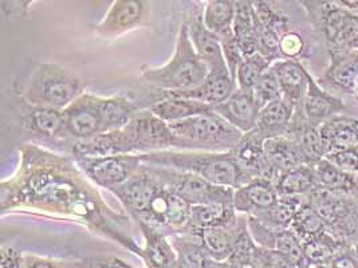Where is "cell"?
<instances>
[{
	"label": "cell",
	"mask_w": 358,
	"mask_h": 268,
	"mask_svg": "<svg viewBox=\"0 0 358 268\" xmlns=\"http://www.w3.org/2000/svg\"><path fill=\"white\" fill-rule=\"evenodd\" d=\"M0 208L3 214L22 209L73 220L136 255L141 251V246L127 234L129 218L105 202L71 156L24 145L17 173L0 185Z\"/></svg>",
	"instance_id": "1"
},
{
	"label": "cell",
	"mask_w": 358,
	"mask_h": 268,
	"mask_svg": "<svg viewBox=\"0 0 358 268\" xmlns=\"http://www.w3.org/2000/svg\"><path fill=\"white\" fill-rule=\"evenodd\" d=\"M137 112L136 102L128 96L99 97L90 93H83L62 110L71 142L124 129Z\"/></svg>",
	"instance_id": "2"
},
{
	"label": "cell",
	"mask_w": 358,
	"mask_h": 268,
	"mask_svg": "<svg viewBox=\"0 0 358 268\" xmlns=\"http://www.w3.org/2000/svg\"><path fill=\"white\" fill-rule=\"evenodd\" d=\"M141 161L148 167L166 168L192 173L212 184L232 189H238L252 181V179L238 165L231 151L215 153L171 149L141 154Z\"/></svg>",
	"instance_id": "3"
},
{
	"label": "cell",
	"mask_w": 358,
	"mask_h": 268,
	"mask_svg": "<svg viewBox=\"0 0 358 268\" xmlns=\"http://www.w3.org/2000/svg\"><path fill=\"white\" fill-rule=\"evenodd\" d=\"M208 67L196 54L185 23L180 26L172 58L159 67L143 66L141 80L163 91H184L201 86Z\"/></svg>",
	"instance_id": "4"
},
{
	"label": "cell",
	"mask_w": 358,
	"mask_h": 268,
	"mask_svg": "<svg viewBox=\"0 0 358 268\" xmlns=\"http://www.w3.org/2000/svg\"><path fill=\"white\" fill-rule=\"evenodd\" d=\"M82 81L70 70L57 64H39L35 67L19 97L30 105L64 110L82 96Z\"/></svg>",
	"instance_id": "5"
},
{
	"label": "cell",
	"mask_w": 358,
	"mask_h": 268,
	"mask_svg": "<svg viewBox=\"0 0 358 268\" xmlns=\"http://www.w3.org/2000/svg\"><path fill=\"white\" fill-rule=\"evenodd\" d=\"M176 138L178 151L224 153L234 151L243 133L231 126L213 110L197 117L169 124Z\"/></svg>",
	"instance_id": "6"
},
{
	"label": "cell",
	"mask_w": 358,
	"mask_h": 268,
	"mask_svg": "<svg viewBox=\"0 0 358 268\" xmlns=\"http://www.w3.org/2000/svg\"><path fill=\"white\" fill-rule=\"evenodd\" d=\"M317 31L331 52L358 51V15L336 1H303Z\"/></svg>",
	"instance_id": "7"
},
{
	"label": "cell",
	"mask_w": 358,
	"mask_h": 268,
	"mask_svg": "<svg viewBox=\"0 0 358 268\" xmlns=\"http://www.w3.org/2000/svg\"><path fill=\"white\" fill-rule=\"evenodd\" d=\"M309 204L324 220L326 231L350 247L358 246V198L315 188Z\"/></svg>",
	"instance_id": "8"
},
{
	"label": "cell",
	"mask_w": 358,
	"mask_h": 268,
	"mask_svg": "<svg viewBox=\"0 0 358 268\" xmlns=\"http://www.w3.org/2000/svg\"><path fill=\"white\" fill-rule=\"evenodd\" d=\"M165 186L179 195L189 205L203 204H234L235 189L219 186L192 173L179 172L166 168L153 167Z\"/></svg>",
	"instance_id": "9"
},
{
	"label": "cell",
	"mask_w": 358,
	"mask_h": 268,
	"mask_svg": "<svg viewBox=\"0 0 358 268\" xmlns=\"http://www.w3.org/2000/svg\"><path fill=\"white\" fill-rule=\"evenodd\" d=\"M191 207L179 195L169 191L166 186L147 208L138 214L134 220L164 234L172 231L173 234H187L191 218Z\"/></svg>",
	"instance_id": "10"
},
{
	"label": "cell",
	"mask_w": 358,
	"mask_h": 268,
	"mask_svg": "<svg viewBox=\"0 0 358 268\" xmlns=\"http://www.w3.org/2000/svg\"><path fill=\"white\" fill-rule=\"evenodd\" d=\"M73 157V156H71ZM82 173L99 188L108 191L127 183L143 167L140 154L110 157H73Z\"/></svg>",
	"instance_id": "11"
},
{
	"label": "cell",
	"mask_w": 358,
	"mask_h": 268,
	"mask_svg": "<svg viewBox=\"0 0 358 268\" xmlns=\"http://www.w3.org/2000/svg\"><path fill=\"white\" fill-rule=\"evenodd\" d=\"M134 154H150L176 149V138L169 124L155 116L149 109L140 110L125 126Z\"/></svg>",
	"instance_id": "12"
},
{
	"label": "cell",
	"mask_w": 358,
	"mask_h": 268,
	"mask_svg": "<svg viewBox=\"0 0 358 268\" xmlns=\"http://www.w3.org/2000/svg\"><path fill=\"white\" fill-rule=\"evenodd\" d=\"M163 189H165V184L157 174V170L143 164V167L127 183L115 186L109 192L120 200L129 216L134 218Z\"/></svg>",
	"instance_id": "13"
},
{
	"label": "cell",
	"mask_w": 358,
	"mask_h": 268,
	"mask_svg": "<svg viewBox=\"0 0 358 268\" xmlns=\"http://www.w3.org/2000/svg\"><path fill=\"white\" fill-rule=\"evenodd\" d=\"M149 10L150 3L144 0H114L96 26V34L101 38H115L131 31L147 23Z\"/></svg>",
	"instance_id": "14"
},
{
	"label": "cell",
	"mask_w": 358,
	"mask_h": 268,
	"mask_svg": "<svg viewBox=\"0 0 358 268\" xmlns=\"http://www.w3.org/2000/svg\"><path fill=\"white\" fill-rule=\"evenodd\" d=\"M188 27L191 42L196 54L208 67V73H229L223 55L219 35L211 33L203 20V13L191 10L184 22Z\"/></svg>",
	"instance_id": "15"
},
{
	"label": "cell",
	"mask_w": 358,
	"mask_h": 268,
	"mask_svg": "<svg viewBox=\"0 0 358 268\" xmlns=\"http://www.w3.org/2000/svg\"><path fill=\"white\" fill-rule=\"evenodd\" d=\"M17 100L22 103L20 124L24 129L54 141H64L70 145L71 141L66 132L65 118L62 110L30 105L19 96Z\"/></svg>",
	"instance_id": "16"
},
{
	"label": "cell",
	"mask_w": 358,
	"mask_h": 268,
	"mask_svg": "<svg viewBox=\"0 0 358 268\" xmlns=\"http://www.w3.org/2000/svg\"><path fill=\"white\" fill-rule=\"evenodd\" d=\"M213 112L224 118L236 131L245 134L257 129L261 109L251 91L236 89L228 100L215 106Z\"/></svg>",
	"instance_id": "17"
},
{
	"label": "cell",
	"mask_w": 358,
	"mask_h": 268,
	"mask_svg": "<svg viewBox=\"0 0 358 268\" xmlns=\"http://www.w3.org/2000/svg\"><path fill=\"white\" fill-rule=\"evenodd\" d=\"M73 157H110L120 154H134L129 134L124 129L98 134L90 140L73 141L69 145Z\"/></svg>",
	"instance_id": "18"
},
{
	"label": "cell",
	"mask_w": 358,
	"mask_h": 268,
	"mask_svg": "<svg viewBox=\"0 0 358 268\" xmlns=\"http://www.w3.org/2000/svg\"><path fill=\"white\" fill-rule=\"evenodd\" d=\"M285 137L290 138L298 147V149L305 157L306 164L310 167H313L314 164H317L320 160L325 157L320 131L317 126L311 125L308 121V118L303 113L302 105L296 106L290 128Z\"/></svg>",
	"instance_id": "19"
},
{
	"label": "cell",
	"mask_w": 358,
	"mask_h": 268,
	"mask_svg": "<svg viewBox=\"0 0 358 268\" xmlns=\"http://www.w3.org/2000/svg\"><path fill=\"white\" fill-rule=\"evenodd\" d=\"M235 90L236 84L229 73H208L201 86L184 91H163V96L199 100L215 107L228 100Z\"/></svg>",
	"instance_id": "20"
},
{
	"label": "cell",
	"mask_w": 358,
	"mask_h": 268,
	"mask_svg": "<svg viewBox=\"0 0 358 268\" xmlns=\"http://www.w3.org/2000/svg\"><path fill=\"white\" fill-rule=\"evenodd\" d=\"M247 220V215L238 216V220L228 227H217L192 231L197 240L200 241L204 251L210 255V258L216 262H227L234 251L238 234L241 232L242 225Z\"/></svg>",
	"instance_id": "21"
},
{
	"label": "cell",
	"mask_w": 358,
	"mask_h": 268,
	"mask_svg": "<svg viewBox=\"0 0 358 268\" xmlns=\"http://www.w3.org/2000/svg\"><path fill=\"white\" fill-rule=\"evenodd\" d=\"M278 199L279 196L273 183L263 179H255L251 183L235 189L234 208L236 212L251 216L271 208Z\"/></svg>",
	"instance_id": "22"
},
{
	"label": "cell",
	"mask_w": 358,
	"mask_h": 268,
	"mask_svg": "<svg viewBox=\"0 0 358 268\" xmlns=\"http://www.w3.org/2000/svg\"><path fill=\"white\" fill-rule=\"evenodd\" d=\"M144 236V246L141 247L140 258L148 268H182L179 256L166 234H162L145 224L138 223Z\"/></svg>",
	"instance_id": "23"
},
{
	"label": "cell",
	"mask_w": 358,
	"mask_h": 268,
	"mask_svg": "<svg viewBox=\"0 0 358 268\" xmlns=\"http://www.w3.org/2000/svg\"><path fill=\"white\" fill-rule=\"evenodd\" d=\"M302 109L310 124L320 128L326 121L340 116L346 106L340 98L325 91L309 75L308 93L302 102Z\"/></svg>",
	"instance_id": "24"
},
{
	"label": "cell",
	"mask_w": 358,
	"mask_h": 268,
	"mask_svg": "<svg viewBox=\"0 0 358 268\" xmlns=\"http://www.w3.org/2000/svg\"><path fill=\"white\" fill-rule=\"evenodd\" d=\"M273 70L277 75L285 100L295 106L302 105L309 86V73L296 59H278Z\"/></svg>",
	"instance_id": "25"
},
{
	"label": "cell",
	"mask_w": 358,
	"mask_h": 268,
	"mask_svg": "<svg viewBox=\"0 0 358 268\" xmlns=\"http://www.w3.org/2000/svg\"><path fill=\"white\" fill-rule=\"evenodd\" d=\"M320 135L326 154L346 151L358 145V119L337 116L324 122Z\"/></svg>",
	"instance_id": "26"
},
{
	"label": "cell",
	"mask_w": 358,
	"mask_h": 268,
	"mask_svg": "<svg viewBox=\"0 0 358 268\" xmlns=\"http://www.w3.org/2000/svg\"><path fill=\"white\" fill-rule=\"evenodd\" d=\"M296 106L285 98L275 100L261 109L257 132L264 140L285 137L290 128Z\"/></svg>",
	"instance_id": "27"
},
{
	"label": "cell",
	"mask_w": 358,
	"mask_h": 268,
	"mask_svg": "<svg viewBox=\"0 0 358 268\" xmlns=\"http://www.w3.org/2000/svg\"><path fill=\"white\" fill-rule=\"evenodd\" d=\"M330 58L324 80L342 91L353 94L358 89V51L331 52Z\"/></svg>",
	"instance_id": "28"
},
{
	"label": "cell",
	"mask_w": 358,
	"mask_h": 268,
	"mask_svg": "<svg viewBox=\"0 0 358 268\" xmlns=\"http://www.w3.org/2000/svg\"><path fill=\"white\" fill-rule=\"evenodd\" d=\"M149 110L166 124H176L188 118L207 114L213 110V107L199 100L163 96L162 100H157L149 106Z\"/></svg>",
	"instance_id": "29"
},
{
	"label": "cell",
	"mask_w": 358,
	"mask_h": 268,
	"mask_svg": "<svg viewBox=\"0 0 358 268\" xmlns=\"http://www.w3.org/2000/svg\"><path fill=\"white\" fill-rule=\"evenodd\" d=\"M263 149L266 163L278 174L292 170L294 168L308 165L298 147L287 137L264 140Z\"/></svg>",
	"instance_id": "30"
},
{
	"label": "cell",
	"mask_w": 358,
	"mask_h": 268,
	"mask_svg": "<svg viewBox=\"0 0 358 268\" xmlns=\"http://www.w3.org/2000/svg\"><path fill=\"white\" fill-rule=\"evenodd\" d=\"M238 220V212L234 204H203L191 207V218L188 224V232L228 227Z\"/></svg>",
	"instance_id": "31"
},
{
	"label": "cell",
	"mask_w": 358,
	"mask_h": 268,
	"mask_svg": "<svg viewBox=\"0 0 358 268\" xmlns=\"http://www.w3.org/2000/svg\"><path fill=\"white\" fill-rule=\"evenodd\" d=\"M232 31L245 58L252 57L259 52L252 1H235V17L232 23Z\"/></svg>",
	"instance_id": "32"
},
{
	"label": "cell",
	"mask_w": 358,
	"mask_h": 268,
	"mask_svg": "<svg viewBox=\"0 0 358 268\" xmlns=\"http://www.w3.org/2000/svg\"><path fill=\"white\" fill-rule=\"evenodd\" d=\"M302 247L305 268L327 267L338 253L350 248L327 231L302 243Z\"/></svg>",
	"instance_id": "33"
},
{
	"label": "cell",
	"mask_w": 358,
	"mask_h": 268,
	"mask_svg": "<svg viewBox=\"0 0 358 268\" xmlns=\"http://www.w3.org/2000/svg\"><path fill=\"white\" fill-rule=\"evenodd\" d=\"M318 188L355 196L358 193V174L345 172L325 157L313 165Z\"/></svg>",
	"instance_id": "34"
},
{
	"label": "cell",
	"mask_w": 358,
	"mask_h": 268,
	"mask_svg": "<svg viewBox=\"0 0 358 268\" xmlns=\"http://www.w3.org/2000/svg\"><path fill=\"white\" fill-rule=\"evenodd\" d=\"M274 188L280 198H296L308 196L318 188V184L313 167L301 165L280 173L274 183Z\"/></svg>",
	"instance_id": "35"
},
{
	"label": "cell",
	"mask_w": 358,
	"mask_h": 268,
	"mask_svg": "<svg viewBox=\"0 0 358 268\" xmlns=\"http://www.w3.org/2000/svg\"><path fill=\"white\" fill-rule=\"evenodd\" d=\"M235 17V1L232 0H210L206 3L203 20L206 27L216 35H223L232 30Z\"/></svg>",
	"instance_id": "36"
},
{
	"label": "cell",
	"mask_w": 358,
	"mask_h": 268,
	"mask_svg": "<svg viewBox=\"0 0 358 268\" xmlns=\"http://www.w3.org/2000/svg\"><path fill=\"white\" fill-rule=\"evenodd\" d=\"M274 62H277V61L266 58V57L261 55L259 52L252 55V57L245 58L243 62L241 64V66L238 68V73H236V80H235L236 89L252 93L254 86L259 81L262 75L267 70L271 68Z\"/></svg>",
	"instance_id": "37"
},
{
	"label": "cell",
	"mask_w": 358,
	"mask_h": 268,
	"mask_svg": "<svg viewBox=\"0 0 358 268\" xmlns=\"http://www.w3.org/2000/svg\"><path fill=\"white\" fill-rule=\"evenodd\" d=\"M290 231H293L295 236L302 241H308L310 239L318 236L326 231L325 223L317 211L310 205L309 202L299 208L295 214Z\"/></svg>",
	"instance_id": "38"
},
{
	"label": "cell",
	"mask_w": 358,
	"mask_h": 268,
	"mask_svg": "<svg viewBox=\"0 0 358 268\" xmlns=\"http://www.w3.org/2000/svg\"><path fill=\"white\" fill-rule=\"evenodd\" d=\"M258 247L259 246L254 241L252 236L248 231V224L245 220V224L241 228V232L238 234L234 251L231 253L227 263L236 267H251Z\"/></svg>",
	"instance_id": "39"
},
{
	"label": "cell",
	"mask_w": 358,
	"mask_h": 268,
	"mask_svg": "<svg viewBox=\"0 0 358 268\" xmlns=\"http://www.w3.org/2000/svg\"><path fill=\"white\" fill-rule=\"evenodd\" d=\"M252 97L257 102V105L259 106V109H263L264 106L283 98L282 89L273 67L267 70L254 86Z\"/></svg>",
	"instance_id": "40"
},
{
	"label": "cell",
	"mask_w": 358,
	"mask_h": 268,
	"mask_svg": "<svg viewBox=\"0 0 358 268\" xmlns=\"http://www.w3.org/2000/svg\"><path fill=\"white\" fill-rule=\"evenodd\" d=\"M252 10H254V17L268 29L277 31L280 36L287 33V24L289 19L277 10L273 3L270 1H252Z\"/></svg>",
	"instance_id": "41"
},
{
	"label": "cell",
	"mask_w": 358,
	"mask_h": 268,
	"mask_svg": "<svg viewBox=\"0 0 358 268\" xmlns=\"http://www.w3.org/2000/svg\"><path fill=\"white\" fill-rule=\"evenodd\" d=\"M220 38V43H222V49H223V55L227 64L228 71L232 77V80H236V73L238 68L241 66V64L245 59V55L242 54V51L239 49V45L236 42V38L234 35V31H228L219 36Z\"/></svg>",
	"instance_id": "42"
},
{
	"label": "cell",
	"mask_w": 358,
	"mask_h": 268,
	"mask_svg": "<svg viewBox=\"0 0 358 268\" xmlns=\"http://www.w3.org/2000/svg\"><path fill=\"white\" fill-rule=\"evenodd\" d=\"M251 268H296L280 252L258 247Z\"/></svg>",
	"instance_id": "43"
},
{
	"label": "cell",
	"mask_w": 358,
	"mask_h": 268,
	"mask_svg": "<svg viewBox=\"0 0 358 268\" xmlns=\"http://www.w3.org/2000/svg\"><path fill=\"white\" fill-rule=\"evenodd\" d=\"M331 164L340 168L345 172L358 174V151L357 148L346 149V151H334L325 156Z\"/></svg>",
	"instance_id": "44"
},
{
	"label": "cell",
	"mask_w": 358,
	"mask_h": 268,
	"mask_svg": "<svg viewBox=\"0 0 358 268\" xmlns=\"http://www.w3.org/2000/svg\"><path fill=\"white\" fill-rule=\"evenodd\" d=\"M302 36L294 31H287L280 36V55L286 59H295L303 51Z\"/></svg>",
	"instance_id": "45"
},
{
	"label": "cell",
	"mask_w": 358,
	"mask_h": 268,
	"mask_svg": "<svg viewBox=\"0 0 358 268\" xmlns=\"http://www.w3.org/2000/svg\"><path fill=\"white\" fill-rule=\"evenodd\" d=\"M0 268H24V256L14 247H1Z\"/></svg>",
	"instance_id": "46"
},
{
	"label": "cell",
	"mask_w": 358,
	"mask_h": 268,
	"mask_svg": "<svg viewBox=\"0 0 358 268\" xmlns=\"http://www.w3.org/2000/svg\"><path fill=\"white\" fill-rule=\"evenodd\" d=\"M80 268H133L117 258H90L78 263Z\"/></svg>",
	"instance_id": "47"
},
{
	"label": "cell",
	"mask_w": 358,
	"mask_h": 268,
	"mask_svg": "<svg viewBox=\"0 0 358 268\" xmlns=\"http://www.w3.org/2000/svg\"><path fill=\"white\" fill-rule=\"evenodd\" d=\"M329 268H358V255L355 247H350L341 253H338L333 262L327 266Z\"/></svg>",
	"instance_id": "48"
},
{
	"label": "cell",
	"mask_w": 358,
	"mask_h": 268,
	"mask_svg": "<svg viewBox=\"0 0 358 268\" xmlns=\"http://www.w3.org/2000/svg\"><path fill=\"white\" fill-rule=\"evenodd\" d=\"M24 268H70L65 263L43 259L31 255H24Z\"/></svg>",
	"instance_id": "49"
},
{
	"label": "cell",
	"mask_w": 358,
	"mask_h": 268,
	"mask_svg": "<svg viewBox=\"0 0 358 268\" xmlns=\"http://www.w3.org/2000/svg\"><path fill=\"white\" fill-rule=\"evenodd\" d=\"M229 265V263H228ZM231 268H251V267H236V266H231Z\"/></svg>",
	"instance_id": "50"
},
{
	"label": "cell",
	"mask_w": 358,
	"mask_h": 268,
	"mask_svg": "<svg viewBox=\"0 0 358 268\" xmlns=\"http://www.w3.org/2000/svg\"><path fill=\"white\" fill-rule=\"evenodd\" d=\"M355 248H356V252H357V255H358V246H357V247H355Z\"/></svg>",
	"instance_id": "51"
},
{
	"label": "cell",
	"mask_w": 358,
	"mask_h": 268,
	"mask_svg": "<svg viewBox=\"0 0 358 268\" xmlns=\"http://www.w3.org/2000/svg\"><path fill=\"white\" fill-rule=\"evenodd\" d=\"M317 268H329V267H317Z\"/></svg>",
	"instance_id": "52"
},
{
	"label": "cell",
	"mask_w": 358,
	"mask_h": 268,
	"mask_svg": "<svg viewBox=\"0 0 358 268\" xmlns=\"http://www.w3.org/2000/svg\"><path fill=\"white\" fill-rule=\"evenodd\" d=\"M356 148H357V151H358V145H357V147H356Z\"/></svg>",
	"instance_id": "53"
}]
</instances>
